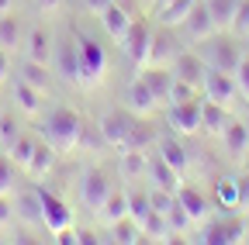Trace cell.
Masks as SVG:
<instances>
[{"label": "cell", "mask_w": 249, "mask_h": 245, "mask_svg": "<svg viewBox=\"0 0 249 245\" xmlns=\"http://www.w3.org/2000/svg\"><path fill=\"white\" fill-rule=\"evenodd\" d=\"M246 38H249V32H246Z\"/></svg>", "instance_id": "cell-55"}, {"label": "cell", "mask_w": 249, "mask_h": 245, "mask_svg": "<svg viewBox=\"0 0 249 245\" xmlns=\"http://www.w3.org/2000/svg\"><path fill=\"white\" fill-rule=\"evenodd\" d=\"M218 200H222L225 207L239 211V180H218Z\"/></svg>", "instance_id": "cell-39"}, {"label": "cell", "mask_w": 249, "mask_h": 245, "mask_svg": "<svg viewBox=\"0 0 249 245\" xmlns=\"http://www.w3.org/2000/svg\"><path fill=\"white\" fill-rule=\"evenodd\" d=\"M183 32L187 35H191L194 42H208L214 32H218V24H214V17L208 14V7L201 4V0H197V7L191 11V14H187V21H183Z\"/></svg>", "instance_id": "cell-16"}, {"label": "cell", "mask_w": 249, "mask_h": 245, "mask_svg": "<svg viewBox=\"0 0 249 245\" xmlns=\"http://www.w3.org/2000/svg\"><path fill=\"white\" fill-rule=\"evenodd\" d=\"M177 200L180 207L191 214V221H204L208 218V197L197 187H177Z\"/></svg>", "instance_id": "cell-22"}, {"label": "cell", "mask_w": 249, "mask_h": 245, "mask_svg": "<svg viewBox=\"0 0 249 245\" xmlns=\"http://www.w3.org/2000/svg\"><path fill=\"white\" fill-rule=\"evenodd\" d=\"M149 180H152V187H163V190H173L177 194V187H180V173L156 152V156H149Z\"/></svg>", "instance_id": "cell-19"}, {"label": "cell", "mask_w": 249, "mask_h": 245, "mask_svg": "<svg viewBox=\"0 0 249 245\" xmlns=\"http://www.w3.org/2000/svg\"><path fill=\"white\" fill-rule=\"evenodd\" d=\"M76 49H80V83H83V86L101 83L104 73H107L104 45H97V42L87 38V35H76Z\"/></svg>", "instance_id": "cell-2"}, {"label": "cell", "mask_w": 249, "mask_h": 245, "mask_svg": "<svg viewBox=\"0 0 249 245\" xmlns=\"http://www.w3.org/2000/svg\"><path fill=\"white\" fill-rule=\"evenodd\" d=\"M145 194H149L152 211H160V214H166V211L173 207V200H177V194H173V190H163V187H149Z\"/></svg>", "instance_id": "cell-40"}, {"label": "cell", "mask_w": 249, "mask_h": 245, "mask_svg": "<svg viewBox=\"0 0 249 245\" xmlns=\"http://www.w3.org/2000/svg\"><path fill=\"white\" fill-rule=\"evenodd\" d=\"M170 128L180 135H197L201 131V104L197 100H183V104H170Z\"/></svg>", "instance_id": "cell-8"}, {"label": "cell", "mask_w": 249, "mask_h": 245, "mask_svg": "<svg viewBox=\"0 0 249 245\" xmlns=\"http://www.w3.org/2000/svg\"><path fill=\"white\" fill-rule=\"evenodd\" d=\"M235 86H239V94L249 100V59L242 55V63H239V69H235Z\"/></svg>", "instance_id": "cell-45"}, {"label": "cell", "mask_w": 249, "mask_h": 245, "mask_svg": "<svg viewBox=\"0 0 249 245\" xmlns=\"http://www.w3.org/2000/svg\"><path fill=\"white\" fill-rule=\"evenodd\" d=\"M18 214H21L24 221H31V225H45V221H42L38 194H24V197H18Z\"/></svg>", "instance_id": "cell-36"}, {"label": "cell", "mask_w": 249, "mask_h": 245, "mask_svg": "<svg viewBox=\"0 0 249 245\" xmlns=\"http://www.w3.org/2000/svg\"><path fill=\"white\" fill-rule=\"evenodd\" d=\"M38 194V204H42V221H45V228L55 235V231H62V228H73V211H70V204L66 200H59L52 190H45V187H38L35 190Z\"/></svg>", "instance_id": "cell-3"}, {"label": "cell", "mask_w": 249, "mask_h": 245, "mask_svg": "<svg viewBox=\"0 0 249 245\" xmlns=\"http://www.w3.org/2000/svg\"><path fill=\"white\" fill-rule=\"evenodd\" d=\"M197 90L194 83H187V80H177L173 76V86H170V100L166 104H183V100H197Z\"/></svg>", "instance_id": "cell-38"}, {"label": "cell", "mask_w": 249, "mask_h": 245, "mask_svg": "<svg viewBox=\"0 0 249 245\" xmlns=\"http://www.w3.org/2000/svg\"><path fill=\"white\" fill-rule=\"evenodd\" d=\"M177 42L170 35H152L149 42V55H145V66H173V59H177Z\"/></svg>", "instance_id": "cell-20"}, {"label": "cell", "mask_w": 249, "mask_h": 245, "mask_svg": "<svg viewBox=\"0 0 249 245\" xmlns=\"http://www.w3.org/2000/svg\"><path fill=\"white\" fill-rule=\"evenodd\" d=\"M7 73H11V55H7V49H0V83L7 80Z\"/></svg>", "instance_id": "cell-49"}, {"label": "cell", "mask_w": 249, "mask_h": 245, "mask_svg": "<svg viewBox=\"0 0 249 245\" xmlns=\"http://www.w3.org/2000/svg\"><path fill=\"white\" fill-rule=\"evenodd\" d=\"M149 211H152V204H149V194L145 190H132L128 194V218H135L139 225L149 218Z\"/></svg>", "instance_id": "cell-37"}, {"label": "cell", "mask_w": 249, "mask_h": 245, "mask_svg": "<svg viewBox=\"0 0 249 245\" xmlns=\"http://www.w3.org/2000/svg\"><path fill=\"white\" fill-rule=\"evenodd\" d=\"M11 4H14V0H0V14H7V11H11Z\"/></svg>", "instance_id": "cell-53"}, {"label": "cell", "mask_w": 249, "mask_h": 245, "mask_svg": "<svg viewBox=\"0 0 249 245\" xmlns=\"http://www.w3.org/2000/svg\"><path fill=\"white\" fill-rule=\"evenodd\" d=\"M14 190V163L11 156H0V194H11Z\"/></svg>", "instance_id": "cell-44"}, {"label": "cell", "mask_w": 249, "mask_h": 245, "mask_svg": "<svg viewBox=\"0 0 249 245\" xmlns=\"http://www.w3.org/2000/svg\"><path fill=\"white\" fill-rule=\"evenodd\" d=\"M139 76H142V83L152 90V97L160 104L170 100V86H173V69L170 66H142Z\"/></svg>", "instance_id": "cell-15"}, {"label": "cell", "mask_w": 249, "mask_h": 245, "mask_svg": "<svg viewBox=\"0 0 249 245\" xmlns=\"http://www.w3.org/2000/svg\"><path fill=\"white\" fill-rule=\"evenodd\" d=\"M229 28L235 32V38H246V32H249V0H239V7H235Z\"/></svg>", "instance_id": "cell-41"}, {"label": "cell", "mask_w": 249, "mask_h": 245, "mask_svg": "<svg viewBox=\"0 0 249 245\" xmlns=\"http://www.w3.org/2000/svg\"><path fill=\"white\" fill-rule=\"evenodd\" d=\"M121 173H124V180H128V183H139L142 176H149V156H145V152H139V148L121 152Z\"/></svg>", "instance_id": "cell-23"}, {"label": "cell", "mask_w": 249, "mask_h": 245, "mask_svg": "<svg viewBox=\"0 0 249 245\" xmlns=\"http://www.w3.org/2000/svg\"><path fill=\"white\" fill-rule=\"evenodd\" d=\"M97 214H101L107 225H114L118 218H124V214H128V194H114V190H111V197L104 200V207H101Z\"/></svg>", "instance_id": "cell-31"}, {"label": "cell", "mask_w": 249, "mask_h": 245, "mask_svg": "<svg viewBox=\"0 0 249 245\" xmlns=\"http://www.w3.org/2000/svg\"><path fill=\"white\" fill-rule=\"evenodd\" d=\"M14 104H18L24 114H31V117H35V114L42 111V90H35L31 83L18 80V83H14Z\"/></svg>", "instance_id": "cell-24"}, {"label": "cell", "mask_w": 249, "mask_h": 245, "mask_svg": "<svg viewBox=\"0 0 249 245\" xmlns=\"http://www.w3.org/2000/svg\"><path fill=\"white\" fill-rule=\"evenodd\" d=\"M35 138H28V135H18L11 145H7V156H11V163L14 166H28L31 163V156H35Z\"/></svg>", "instance_id": "cell-29"}, {"label": "cell", "mask_w": 249, "mask_h": 245, "mask_svg": "<svg viewBox=\"0 0 249 245\" xmlns=\"http://www.w3.org/2000/svg\"><path fill=\"white\" fill-rule=\"evenodd\" d=\"M21 80L24 83H31L35 90H49V66H42V63H31V59H24V66H21Z\"/></svg>", "instance_id": "cell-33"}, {"label": "cell", "mask_w": 249, "mask_h": 245, "mask_svg": "<svg viewBox=\"0 0 249 245\" xmlns=\"http://www.w3.org/2000/svg\"><path fill=\"white\" fill-rule=\"evenodd\" d=\"M97 238H93V231H76V245H93Z\"/></svg>", "instance_id": "cell-50"}, {"label": "cell", "mask_w": 249, "mask_h": 245, "mask_svg": "<svg viewBox=\"0 0 249 245\" xmlns=\"http://www.w3.org/2000/svg\"><path fill=\"white\" fill-rule=\"evenodd\" d=\"M21 45H24V59H31V63H42V66H49L52 55H55V45H52L49 28H31Z\"/></svg>", "instance_id": "cell-9"}, {"label": "cell", "mask_w": 249, "mask_h": 245, "mask_svg": "<svg viewBox=\"0 0 249 245\" xmlns=\"http://www.w3.org/2000/svg\"><path fill=\"white\" fill-rule=\"evenodd\" d=\"M166 221H170L173 231H187V228H191V214L180 207V200H173V207L166 211Z\"/></svg>", "instance_id": "cell-42"}, {"label": "cell", "mask_w": 249, "mask_h": 245, "mask_svg": "<svg viewBox=\"0 0 249 245\" xmlns=\"http://www.w3.org/2000/svg\"><path fill=\"white\" fill-rule=\"evenodd\" d=\"M201 90H204V100H214V104H232L235 94H239V86H235V76L232 73H222V69H214L208 66L204 69V80H201Z\"/></svg>", "instance_id": "cell-4"}, {"label": "cell", "mask_w": 249, "mask_h": 245, "mask_svg": "<svg viewBox=\"0 0 249 245\" xmlns=\"http://www.w3.org/2000/svg\"><path fill=\"white\" fill-rule=\"evenodd\" d=\"M229 121H232V114H229L225 104H214V100H204L201 104V131L222 138V131L229 128Z\"/></svg>", "instance_id": "cell-17"}, {"label": "cell", "mask_w": 249, "mask_h": 245, "mask_svg": "<svg viewBox=\"0 0 249 245\" xmlns=\"http://www.w3.org/2000/svg\"><path fill=\"white\" fill-rule=\"evenodd\" d=\"M222 142L229 148V156L232 159H246L249 156V125H242V121H229V128L222 131Z\"/></svg>", "instance_id": "cell-18"}, {"label": "cell", "mask_w": 249, "mask_h": 245, "mask_svg": "<svg viewBox=\"0 0 249 245\" xmlns=\"http://www.w3.org/2000/svg\"><path fill=\"white\" fill-rule=\"evenodd\" d=\"M194 7H197V0H173V4H166V7L160 11V21L170 24V28H173V24H183L187 14H191Z\"/></svg>", "instance_id": "cell-30"}, {"label": "cell", "mask_w": 249, "mask_h": 245, "mask_svg": "<svg viewBox=\"0 0 249 245\" xmlns=\"http://www.w3.org/2000/svg\"><path fill=\"white\" fill-rule=\"evenodd\" d=\"M142 235H149L152 242H173V228H170V221H166V214L149 211V218L142 221Z\"/></svg>", "instance_id": "cell-25"}, {"label": "cell", "mask_w": 249, "mask_h": 245, "mask_svg": "<svg viewBox=\"0 0 249 245\" xmlns=\"http://www.w3.org/2000/svg\"><path fill=\"white\" fill-rule=\"evenodd\" d=\"M107 197H111V180H107L101 169H87V173L80 176V200H83V207L97 214Z\"/></svg>", "instance_id": "cell-5"}, {"label": "cell", "mask_w": 249, "mask_h": 245, "mask_svg": "<svg viewBox=\"0 0 249 245\" xmlns=\"http://www.w3.org/2000/svg\"><path fill=\"white\" fill-rule=\"evenodd\" d=\"M24 42V35H21V21L18 17H11V11L7 14H0V49H18Z\"/></svg>", "instance_id": "cell-26"}, {"label": "cell", "mask_w": 249, "mask_h": 245, "mask_svg": "<svg viewBox=\"0 0 249 245\" xmlns=\"http://www.w3.org/2000/svg\"><path fill=\"white\" fill-rule=\"evenodd\" d=\"M166 4H173V0H152V11H156V14H160V11H163Z\"/></svg>", "instance_id": "cell-52"}, {"label": "cell", "mask_w": 249, "mask_h": 245, "mask_svg": "<svg viewBox=\"0 0 249 245\" xmlns=\"http://www.w3.org/2000/svg\"><path fill=\"white\" fill-rule=\"evenodd\" d=\"M111 238L121 242V245H132V242L142 238V225H139L135 218H128V214H124V218H118V221L111 225Z\"/></svg>", "instance_id": "cell-27"}, {"label": "cell", "mask_w": 249, "mask_h": 245, "mask_svg": "<svg viewBox=\"0 0 249 245\" xmlns=\"http://www.w3.org/2000/svg\"><path fill=\"white\" fill-rule=\"evenodd\" d=\"M83 4H87V11H93V14H101V11H107V7L114 4V0H83Z\"/></svg>", "instance_id": "cell-48"}, {"label": "cell", "mask_w": 249, "mask_h": 245, "mask_svg": "<svg viewBox=\"0 0 249 245\" xmlns=\"http://www.w3.org/2000/svg\"><path fill=\"white\" fill-rule=\"evenodd\" d=\"M124 104H128V111L139 114V117H145V114H152L156 107H160V100H156L152 90L142 83V76H135V80L128 83V90H124Z\"/></svg>", "instance_id": "cell-12"}, {"label": "cell", "mask_w": 249, "mask_h": 245, "mask_svg": "<svg viewBox=\"0 0 249 245\" xmlns=\"http://www.w3.org/2000/svg\"><path fill=\"white\" fill-rule=\"evenodd\" d=\"M55 69L66 83H80V49L76 42H59L55 45Z\"/></svg>", "instance_id": "cell-13"}, {"label": "cell", "mask_w": 249, "mask_h": 245, "mask_svg": "<svg viewBox=\"0 0 249 245\" xmlns=\"http://www.w3.org/2000/svg\"><path fill=\"white\" fill-rule=\"evenodd\" d=\"M101 21H104V32H107L114 42H121L124 32H128V24H132V14L124 11V4H111L107 11H101Z\"/></svg>", "instance_id": "cell-21"}, {"label": "cell", "mask_w": 249, "mask_h": 245, "mask_svg": "<svg viewBox=\"0 0 249 245\" xmlns=\"http://www.w3.org/2000/svg\"><path fill=\"white\" fill-rule=\"evenodd\" d=\"M35 4H38L42 11H59V7H62V0H35Z\"/></svg>", "instance_id": "cell-51"}, {"label": "cell", "mask_w": 249, "mask_h": 245, "mask_svg": "<svg viewBox=\"0 0 249 245\" xmlns=\"http://www.w3.org/2000/svg\"><path fill=\"white\" fill-rule=\"evenodd\" d=\"M170 69H173V76H177V80H187V83L201 86L208 63H204V55H194V52H177V59H173V66H170Z\"/></svg>", "instance_id": "cell-14"}, {"label": "cell", "mask_w": 249, "mask_h": 245, "mask_svg": "<svg viewBox=\"0 0 249 245\" xmlns=\"http://www.w3.org/2000/svg\"><path fill=\"white\" fill-rule=\"evenodd\" d=\"M132 114H124V111H107L104 117H101V135H104V145H114V148H121V142L128 138V131H132Z\"/></svg>", "instance_id": "cell-10"}, {"label": "cell", "mask_w": 249, "mask_h": 245, "mask_svg": "<svg viewBox=\"0 0 249 245\" xmlns=\"http://www.w3.org/2000/svg\"><path fill=\"white\" fill-rule=\"evenodd\" d=\"M18 214V204L11 200V194H0V225H11Z\"/></svg>", "instance_id": "cell-46"}, {"label": "cell", "mask_w": 249, "mask_h": 245, "mask_svg": "<svg viewBox=\"0 0 249 245\" xmlns=\"http://www.w3.org/2000/svg\"><path fill=\"white\" fill-rule=\"evenodd\" d=\"M239 211H249V176L239 180Z\"/></svg>", "instance_id": "cell-47"}, {"label": "cell", "mask_w": 249, "mask_h": 245, "mask_svg": "<svg viewBox=\"0 0 249 245\" xmlns=\"http://www.w3.org/2000/svg\"><path fill=\"white\" fill-rule=\"evenodd\" d=\"M18 135H21V125L11 114H0V145H11Z\"/></svg>", "instance_id": "cell-43"}, {"label": "cell", "mask_w": 249, "mask_h": 245, "mask_svg": "<svg viewBox=\"0 0 249 245\" xmlns=\"http://www.w3.org/2000/svg\"><path fill=\"white\" fill-rule=\"evenodd\" d=\"M152 145V128H145V125H132V131H128V138L121 142V152H132V148H139V152H145Z\"/></svg>", "instance_id": "cell-35"}, {"label": "cell", "mask_w": 249, "mask_h": 245, "mask_svg": "<svg viewBox=\"0 0 249 245\" xmlns=\"http://www.w3.org/2000/svg\"><path fill=\"white\" fill-rule=\"evenodd\" d=\"M204 63L214 66V69H222V73H232V76H235V69H239V63H242V52H239L235 42H222V38L211 42V38H208Z\"/></svg>", "instance_id": "cell-7"}, {"label": "cell", "mask_w": 249, "mask_h": 245, "mask_svg": "<svg viewBox=\"0 0 249 245\" xmlns=\"http://www.w3.org/2000/svg\"><path fill=\"white\" fill-rule=\"evenodd\" d=\"M80 131H83V121H80V114L70 111V107H55V111L45 117V135H49V142L55 145V152L76 148Z\"/></svg>", "instance_id": "cell-1"}, {"label": "cell", "mask_w": 249, "mask_h": 245, "mask_svg": "<svg viewBox=\"0 0 249 245\" xmlns=\"http://www.w3.org/2000/svg\"><path fill=\"white\" fill-rule=\"evenodd\" d=\"M246 238V225L239 218H222V221H211L204 228V242L208 245H235Z\"/></svg>", "instance_id": "cell-11"}, {"label": "cell", "mask_w": 249, "mask_h": 245, "mask_svg": "<svg viewBox=\"0 0 249 245\" xmlns=\"http://www.w3.org/2000/svg\"><path fill=\"white\" fill-rule=\"evenodd\" d=\"M52 166H55V145H35V156H31V163L24 169L31 176H45Z\"/></svg>", "instance_id": "cell-28"}, {"label": "cell", "mask_w": 249, "mask_h": 245, "mask_svg": "<svg viewBox=\"0 0 249 245\" xmlns=\"http://www.w3.org/2000/svg\"><path fill=\"white\" fill-rule=\"evenodd\" d=\"M149 42H152V32H149V24H145V21H132V24H128V32H124V38H121L118 45L124 49V55H128L135 66H145Z\"/></svg>", "instance_id": "cell-6"}, {"label": "cell", "mask_w": 249, "mask_h": 245, "mask_svg": "<svg viewBox=\"0 0 249 245\" xmlns=\"http://www.w3.org/2000/svg\"><path fill=\"white\" fill-rule=\"evenodd\" d=\"M160 156L177 169V173H183L187 169V148L180 145V142H173V138H166V142H160Z\"/></svg>", "instance_id": "cell-34"}, {"label": "cell", "mask_w": 249, "mask_h": 245, "mask_svg": "<svg viewBox=\"0 0 249 245\" xmlns=\"http://www.w3.org/2000/svg\"><path fill=\"white\" fill-rule=\"evenodd\" d=\"M204 7H208V14L214 17L218 28H229L232 24V14L239 7V0H204Z\"/></svg>", "instance_id": "cell-32"}, {"label": "cell", "mask_w": 249, "mask_h": 245, "mask_svg": "<svg viewBox=\"0 0 249 245\" xmlns=\"http://www.w3.org/2000/svg\"><path fill=\"white\" fill-rule=\"evenodd\" d=\"M142 4H145V7H152V0H142Z\"/></svg>", "instance_id": "cell-54"}]
</instances>
